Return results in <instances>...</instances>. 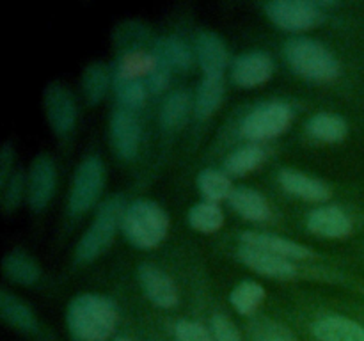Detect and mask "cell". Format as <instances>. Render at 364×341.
<instances>
[{
  "label": "cell",
  "mask_w": 364,
  "mask_h": 341,
  "mask_svg": "<svg viewBox=\"0 0 364 341\" xmlns=\"http://www.w3.org/2000/svg\"><path fill=\"white\" fill-rule=\"evenodd\" d=\"M66 325L75 341H107L117 325V305L105 295H77L68 304Z\"/></svg>",
  "instance_id": "obj_1"
},
{
  "label": "cell",
  "mask_w": 364,
  "mask_h": 341,
  "mask_svg": "<svg viewBox=\"0 0 364 341\" xmlns=\"http://www.w3.org/2000/svg\"><path fill=\"white\" fill-rule=\"evenodd\" d=\"M128 205L123 195H110L100 205L89 229L77 244V261L91 263L112 245L117 229H121Z\"/></svg>",
  "instance_id": "obj_2"
},
{
  "label": "cell",
  "mask_w": 364,
  "mask_h": 341,
  "mask_svg": "<svg viewBox=\"0 0 364 341\" xmlns=\"http://www.w3.org/2000/svg\"><path fill=\"white\" fill-rule=\"evenodd\" d=\"M287 63L301 77L316 82L333 80L340 75V63L336 55L323 43L313 38L297 36L284 43Z\"/></svg>",
  "instance_id": "obj_3"
},
{
  "label": "cell",
  "mask_w": 364,
  "mask_h": 341,
  "mask_svg": "<svg viewBox=\"0 0 364 341\" xmlns=\"http://www.w3.org/2000/svg\"><path fill=\"white\" fill-rule=\"evenodd\" d=\"M121 231L132 245L139 249H153L167 237L169 217L166 210L148 199H139L128 205Z\"/></svg>",
  "instance_id": "obj_4"
},
{
  "label": "cell",
  "mask_w": 364,
  "mask_h": 341,
  "mask_svg": "<svg viewBox=\"0 0 364 341\" xmlns=\"http://www.w3.org/2000/svg\"><path fill=\"white\" fill-rule=\"evenodd\" d=\"M105 163L100 156H85L78 163L68 195V210L71 215H82L96 205L105 187Z\"/></svg>",
  "instance_id": "obj_5"
},
{
  "label": "cell",
  "mask_w": 364,
  "mask_h": 341,
  "mask_svg": "<svg viewBox=\"0 0 364 341\" xmlns=\"http://www.w3.org/2000/svg\"><path fill=\"white\" fill-rule=\"evenodd\" d=\"M294 110L284 102H267L252 109L240 124V134L256 142L274 139L290 126Z\"/></svg>",
  "instance_id": "obj_6"
},
{
  "label": "cell",
  "mask_w": 364,
  "mask_h": 341,
  "mask_svg": "<svg viewBox=\"0 0 364 341\" xmlns=\"http://www.w3.org/2000/svg\"><path fill=\"white\" fill-rule=\"evenodd\" d=\"M265 13L277 27L290 32L306 31L322 18V9L311 0H272L265 4Z\"/></svg>",
  "instance_id": "obj_7"
},
{
  "label": "cell",
  "mask_w": 364,
  "mask_h": 341,
  "mask_svg": "<svg viewBox=\"0 0 364 341\" xmlns=\"http://www.w3.org/2000/svg\"><path fill=\"white\" fill-rule=\"evenodd\" d=\"M57 187L55 162L50 155L36 156L27 176V201L34 212H41L52 201Z\"/></svg>",
  "instance_id": "obj_8"
},
{
  "label": "cell",
  "mask_w": 364,
  "mask_h": 341,
  "mask_svg": "<svg viewBox=\"0 0 364 341\" xmlns=\"http://www.w3.org/2000/svg\"><path fill=\"white\" fill-rule=\"evenodd\" d=\"M45 112L53 131L57 135H66L77 121V102L73 92L60 82L50 84L45 91Z\"/></svg>",
  "instance_id": "obj_9"
},
{
  "label": "cell",
  "mask_w": 364,
  "mask_h": 341,
  "mask_svg": "<svg viewBox=\"0 0 364 341\" xmlns=\"http://www.w3.org/2000/svg\"><path fill=\"white\" fill-rule=\"evenodd\" d=\"M139 283L148 301L156 308L171 309L180 301L178 286L173 277L153 263L139 265Z\"/></svg>",
  "instance_id": "obj_10"
},
{
  "label": "cell",
  "mask_w": 364,
  "mask_h": 341,
  "mask_svg": "<svg viewBox=\"0 0 364 341\" xmlns=\"http://www.w3.org/2000/svg\"><path fill=\"white\" fill-rule=\"evenodd\" d=\"M110 142L116 155L123 160H134L141 148V124L137 117L124 109H116L110 116Z\"/></svg>",
  "instance_id": "obj_11"
},
{
  "label": "cell",
  "mask_w": 364,
  "mask_h": 341,
  "mask_svg": "<svg viewBox=\"0 0 364 341\" xmlns=\"http://www.w3.org/2000/svg\"><path fill=\"white\" fill-rule=\"evenodd\" d=\"M237 256L245 266H249L256 274H262L265 277H272V279H291V277L297 276V266L290 259L281 258V256L272 254L269 251H263V249L252 247V245H238Z\"/></svg>",
  "instance_id": "obj_12"
},
{
  "label": "cell",
  "mask_w": 364,
  "mask_h": 341,
  "mask_svg": "<svg viewBox=\"0 0 364 341\" xmlns=\"http://www.w3.org/2000/svg\"><path fill=\"white\" fill-rule=\"evenodd\" d=\"M274 73L272 57L262 50L242 53L235 59L231 66V78L237 85L245 89L256 87V85L265 84L270 80Z\"/></svg>",
  "instance_id": "obj_13"
},
{
  "label": "cell",
  "mask_w": 364,
  "mask_h": 341,
  "mask_svg": "<svg viewBox=\"0 0 364 341\" xmlns=\"http://www.w3.org/2000/svg\"><path fill=\"white\" fill-rule=\"evenodd\" d=\"M196 55L203 70V77H224L228 66L226 43L215 32L203 31L196 38Z\"/></svg>",
  "instance_id": "obj_14"
},
{
  "label": "cell",
  "mask_w": 364,
  "mask_h": 341,
  "mask_svg": "<svg viewBox=\"0 0 364 341\" xmlns=\"http://www.w3.org/2000/svg\"><path fill=\"white\" fill-rule=\"evenodd\" d=\"M240 244L252 245V247L263 249L272 254L281 256L287 259H309L315 256V252L306 245L297 244L290 238L279 237L274 233H259V231H244L240 234Z\"/></svg>",
  "instance_id": "obj_15"
},
{
  "label": "cell",
  "mask_w": 364,
  "mask_h": 341,
  "mask_svg": "<svg viewBox=\"0 0 364 341\" xmlns=\"http://www.w3.org/2000/svg\"><path fill=\"white\" fill-rule=\"evenodd\" d=\"M308 229L323 238H345L352 233V220L338 206H320L309 212Z\"/></svg>",
  "instance_id": "obj_16"
},
{
  "label": "cell",
  "mask_w": 364,
  "mask_h": 341,
  "mask_svg": "<svg viewBox=\"0 0 364 341\" xmlns=\"http://www.w3.org/2000/svg\"><path fill=\"white\" fill-rule=\"evenodd\" d=\"M277 180H279V185L284 192L304 199V201L320 202L331 197V187L326 181L301 173V170L281 169L277 174Z\"/></svg>",
  "instance_id": "obj_17"
},
{
  "label": "cell",
  "mask_w": 364,
  "mask_h": 341,
  "mask_svg": "<svg viewBox=\"0 0 364 341\" xmlns=\"http://www.w3.org/2000/svg\"><path fill=\"white\" fill-rule=\"evenodd\" d=\"M318 341H364V327L347 316L327 315L311 325Z\"/></svg>",
  "instance_id": "obj_18"
},
{
  "label": "cell",
  "mask_w": 364,
  "mask_h": 341,
  "mask_svg": "<svg viewBox=\"0 0 364 341\" xmlns=\"http://www.w3.org/2000/svg\"><path fill=\"white\" fill-rule=\"evenodd\" d=\"M231 208L244 219L252 220V222H265L272 217V210L267 202L265 195L262 192L249 187L233 188L231 195L228 197Z\"/></svg>",
  "instance_id": "obj_19"
},
{
  "label": "cell",
  "mask_w": 364,
  "mask_h": 341,
  "mask_svg": "<svg viewBox=\"0 0 364 341\" xmlns=\"http://www.w3.org/2000/svg\"><path fill=\"white\" fill-rule=\"evenodd\" d=\"M4 272L13 283L21 284V286H32L41 279V269L36 259L21 249L7 252L4 258Z\"/></svg>",
  "instance_id": "obj_20"
},
{
  "label": "cell",
  "mask_w": 364,
  "mask_h": 341,
  "mask_svg": "<svg viewBox=\"0 0 364 341\" xmlns=\"http://www.w3.org/2000/svg\"><path fill=\"white\" fill-rule=\"evenodd\" d=\"M0 315L11 327L23 332H34L38 329V320L25 302L9 291H0Z\"/></svg>",
  "instance_id": "obj_21"
},
{
  "label": "cell",
  "mask_w": 364,
  "mask_h": 341,
  "mask_svg": "<svg viewBox=\"0 0 364 341\" xmlns=\"http://www.w3.org/2000/svg\"><path fill=\"white\" fill-rule=\"evenodd\" d=\"M306 130L313 139L322 142H340L347 137L348 124L341 116L333 112H318L309 117Z\"/></svg>",
  "instance_id": "obj_22"
},
{
  "label": "cell",
  "mask_w": 364,
  "mask_h": 341,
  "mask_svg": "<svg viewBox=\"0 0 364 341\" xmlns=\"http://www.w3.org/2000/svg\"><path fill=\"white\" fill-rule=\"evenodd\" d=\"M153 55L169 66L171 70H188L192 64V50L188 48L187 43L181 41L180 38H160L156 39L155 46H153Z\"/></svg>",
  "instance_id": "obj_23"
},
{
  "label": "cell",
  "mask_w": 364,
  "mask_h": 341,
  "mask_svg": "<svg viewBox=\"0 0 364 341\" xmlns=\"http://www.w3.org/2000/svg\"><path fill=\"white\" fill-rule=\"evenodd\" d=\"M224 98V77H203L194 98V114L199 119L212 116Z\"/></svg>",
  "instance_id": "obj_24"
},
{
  "label": "cell",
  "mask_w": 364,
  "mask_h": 341,
  "mask_svg": "<svg viewBox=\"0 0 364 341\" xmlns=\"http://www.w3.org/2000/svg\"><path fill=\"white\" fill-rule=\"evenodd\" d=\"M191 112V96L185 91H173L162 103L160 109V124L164 130H178L187 123Z\"/></svg>",
  "instance_id": "obj_25"
},
{
  "label": "cell",
  "mask_w": 364,
  "mask_h": 341,
  "mask_svg": "<svg viewBox=\"0 0 364 341\" xmlns=\"http://www.w3.org/2000/svg\"><path fill=\"white\" fill-rule=\"evenodd\" d=\"M265 160V151L258 144H245L230 153L224 162V169L231 176H245L251 170L258 169Z\"/></svg>",
  "instance_id": "obj_26"
},
{
  "label": "cell",
  "mask_w": 364,
  "mask_h": 341,
  "mask_svg": "<svg viewBox=\"0 0 364 341\" xmlns=\"http://www.w3.org/2000/svg\"><path fill=\"white\" fill-rule=\"evenodd\" d=\"M110 70L103 63H92L89 64L82 75V92H84L85 99L91 105L102 102L103 96L107 94L110 87Z\"/></svg>",
  "instance_id": "obj_27"
},
{
  "label": "cell",
  "mask_w": 364,
  "mask_h": 341,
  "mask_svg": "<svg viewBox=\"0 0 364 341\" xmlns=\"http://www.w3.org/2000/svg\"><path fill=\"white\" fill-rule=\"evenodd\" d=\"M265 298V288L252 279H244L231 290L230 302L240 315H252Z\"/></svg>",
  "instance_id": "obj_28"
},
{
  "label": "cell",
  "mask_w": 364,
  "mask_h": 341,
  "mask_svg": "<svg viewBox=\"0 0 364 341\" xmlns=\"http://www.w3.org/2000/svg\"><path fill=\"white\" fill-rule=\"evenodd\" d=\"M188 224L199 233H215L223 227L224 213L217 202L201 201L188 210Z\"/></svg>",
  "instance_id": "obj_29"
},
{
  "label": "cell",
  "mask_w": 364,
  "mask_h": 341,
  "mask_svg": "<svg viewBox=\"0 0 364 341\" xmlns=\"http://www.w3.org/2000/svg\"><path fill=\"white\" fill-rule=\"evenodd\" d=\"M114 92H116V98L119 102L121 109L124 110H137L144 105L146 99V84L139 78H124L114 75Z\"/></svg>",
  "instance_id": "obj_30"
},
{
  "label": "cell",
  "mask_w": 364,
  "mask_h": 341,
  "mask_svg": "<svg viewBox=\"0 0 364 341\" xmlns=\"http://www.w3.org/2000/svg\"><path fill=\"white\" fill-rule=\"evenodd\" d=\"M198 187L201 194L205 195L206 201L219 202L223 199H228L233 192L231 180L228 173L217 169H205L198 176Z\"/></svg>",
  "instance_id": "obj_31"
},
{
  "label": "cell",
  "mask_w": 364,
  "mask_h": 341,
  "mask_svg": "<svg viewBox=\"0 0 364 341\" xmlns=\"http://www.w3.org/2000/svg\"><path fill=\"white\" fill-rule=\"evenodd\" d=\"M156 66V57L153 53L142 52V50H130L119 59L116 67L117 77L124 78H139L148 77Z\"/></svg>",
  "instance_id": "obj_32"
},
{
  "label": "cell",
  "mask_w": 364,
  "mask_h": 341,
  "mask_svg": "<svg viewBox=\"0 0 364 341\" xmlns=\"http://www.w3.org/2000/svg\"><path fill=\"white\" fill-rule=\"evenodd\" d=\"M4 195H2V208L4 212L9 213L20 205L23 194H27V178L23 173L16 170V173L11 174V178L7 180V183L4 185Z\"/></svg>",
  "instance_id": "obj_33"
},
{
  "label": "cell",
  "mask_w": 364,
  "mask_h": 341,
  "mask_svg": "<svg viewBox=\"0 0 364 341\" xmlns=\"http://www.w3.org/2000/svg\"><path fill=\"white\" fill-rule=\"evenodd\" d=\"M251 341H297L294 332L279 322H262L255 329Z\"/></svg>",
  "instance_id": "obj_34"
},
{
  "label": "cell",
  "mask_w": 364,
  "mask_h": 341,
  "mask_svg": "<svg viewBox=\"0 0 364 341\" xmlns=\"http://www.w3.org/2000/svg\"><path fill=\"white\" fill-rule=\"evenodd\" d=\"M174 336L178 341H215L213 334L208 332L206 327L192 320H180L174 327Z\"/></svg>",
  "instance_id": "obj_35"
},
{
  "label": "cell",
  "mask_w": 364,
  "mask_h": 341,
  "mask_svg": "<svg viewBox=\"0 0 364 341\" xmlns=\"http://www.w3.org/2000/svg\"><path fill=\"white\" fill-rule=\"evenodd\" d=\"M210 327H212V334L215 341H242L235 323L228 316H224L223 313H215L212 316Z\"/></svg>",
  "instance_id": "obj_36"
},
{
  "label": "cell",
  "mask_w": 364,
  "mask_h": 341,
  "mask_svg": "<svg viewBox=\"0 0 364 341\" xmlns=\"http://www.w3.org/2000/svg\"><path fill=\"white\" fill-rule=\"evenodd\" d=\"M169 80H171V67L166 66V64L160 63V60L156 59V66L153 67L151 73L146 77L144 84L149 92L156 94V92L166 91L167 85H169Z\"/></svg>",
  "instance_id": "obj_37"
},
{
  "label": "cell",
  "mask_w": 364,
  "mask_h": 341,
  "mask_svg": "<svg viewBox=\"0 0 364 341\" xmlns=\"http://www.w3.org/2000/svg\"><path fill=\"white\" fill-rule=\"evenodd\" d=\"M13 160H14V151L13 148H11L9 142H6L2 151H0V185H2V187L7 183L11 174L14 173Z\"/></svg>",
  "instance_id": "obj_38"
},
{
  "label": "cell",
  "mask_w": 364,
  "mask_h": 341,
  "mask_svg": "<svg viewBox=\"0 0 364 341\" xmlns=\"http://www.w3.org/2000/svg\"><path fill=\"white\" fill-rule=\"evenodd\" d=\"M114 341H134V340H130V337H116Z\"/></svg>",
  "instance_id": "obj_39"
}]
</instances>
